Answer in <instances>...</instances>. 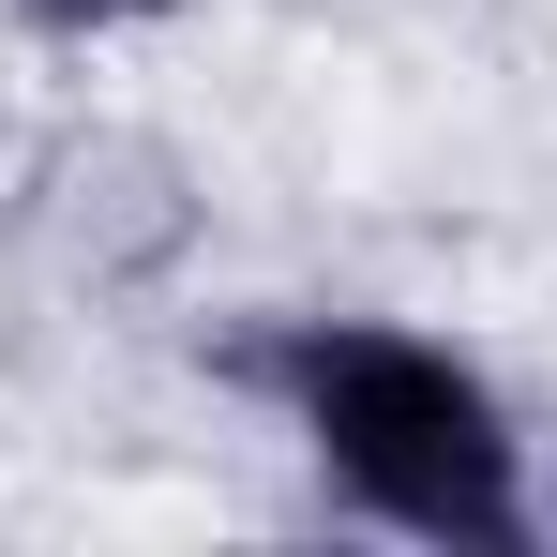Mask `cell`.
Returning <instances> with one entry per match:
<instances>
[{
	"label": "cell",
	"mask_w": 557,
	"mask_h": 557,
	"mask_svg": "<svg viewBox=\"0 0 557 557\" xmlns=\"http://www.w3.org/2000/svg\"><path fill=\"white\" fill-rule=\"evenodd\" d=\"M257 392H286V422L317 437V467L362 497L376 528L467 543V557L528 543V453H512L497 392L453 347H422L392 317H286L257 347Z\"/></svg>",
	"instance_id": "cell-1"
},
{
	"label": "cell",
	"mask_w": 557,
	"mask_h": 557,
	"mask_svg": "<svg viewBox=\"0 0 557 557\" xmlns=\"http://www.w3.org/2000/svg\"><path fill=\"white\" fill-rule=\"evenodd\" d=\"M15 15H46V30H136V15H166V0H15Z\"/></svg>",
	"instance_id": "cell-2"
}]
</instances>
